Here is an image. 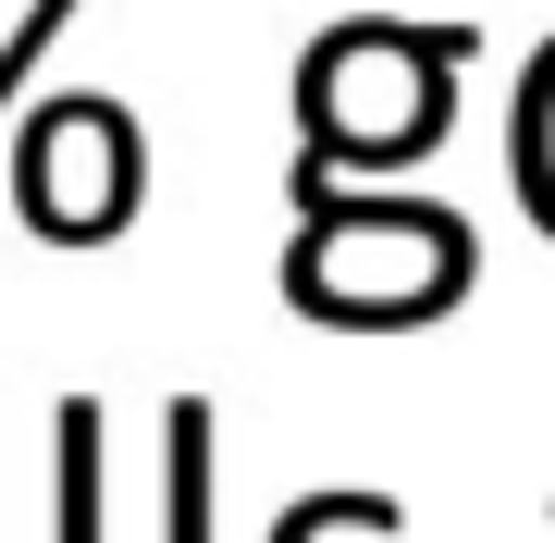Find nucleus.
<instances>
[{
    "label": "nucleus",
    "mask_w": 555,
    "mask_h": 543,
    "mask_svg": "<svg viewBox=\"0 0 555 543\" xmlns=\"http://www.w3.org/2000/svg\"><path fill=\"white\" fill-rule=\"evenodd\" d=\"M62 543H100V408L62 396Z\"/></svg>",
    "instance_id": "obj_1"
},
{
    "label": "nucleus",
    "mask_w": 555,
    "mask_h": 543,
    "mask_svg": "<svg viewBox=\"0 0 555 543\" xmlns=\"http://www.w3.org/2000/svg\"><path fill=\"white\" fill-rule=\"evenodd\" d=\"M173 543H210V408H173Z\"/></svg>",
    "instance_id": "obj_2"
},
{
    "label": "nucleus",
    "mask_w": 555,
    "mask_h": 543,
    "mask_svg": "<svg viewBox=\"0 0 555 543\" xmlns=\"http://www.w3.org/2000/svg\"><path fill=\"white\" fill-rule=\"evenodd\" d=\"M334 531H396V494H309L272 519V543H334Z\"/></svg>",
    "instance_id": "obj_3"
},
{
    "label": "nucleus",
    "mask_w": 555,
    "mask_h": 543,
    "mask_svg": "<svg viewBox=\"0 0 555 543\" xmlns=\"http://www.w3.org/2000/svg\"><path fill=\"white\" fill-rule=\"evenodd\" d=\"M62 13H75V0H38V13H25V38H13V62H0V100H13V75H25V62L50 50V25H62Z\"/></svg>",
    "instance_id": "obj_4"
}]
</instances>
